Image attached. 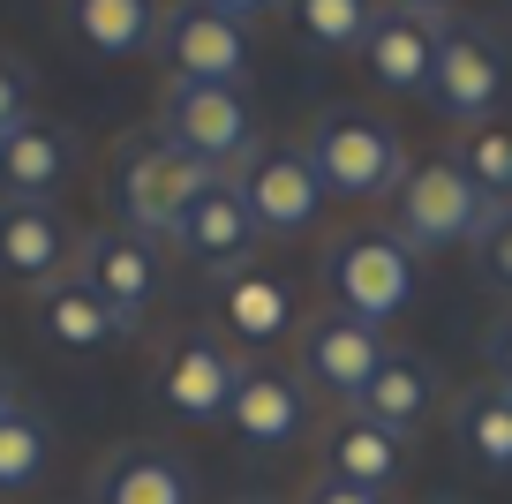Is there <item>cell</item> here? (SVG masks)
<instances>
[{
	"instance_id": "obj_1",
	"label": "cell",
	"mask_w": 512,
	"mask_h": 504,
	"mask_svg": "<svg viewBox=\"0 0 512 504\" xmlns=\"http://www.w3.org/2000/svg\"><path fill=\"white\" fill-rule=\"evenodd\" d=\"M219 166H204V158H189L181 143L166 136H144L121 151V174H113V196H121V226L144 241H174V226L189 219L196 204H204L211 189H219Z\"/></svg>"
},
{
	"instance_id": "obj_2",
	"label": "cell",
	"mask_w": 512,
	"mask_h": 504,
	"mask_svg": "<svg viewBox=\"0 0 512 504\" xmlns=\"http://www.w3.org/2000/svg\"><path fill=\"white\" fill-rule=\"evenodd\" d=\"M309 166H317L324 196H347V204H377V196H400L407 181V143L362 106H332L309 128Z\"/></svg>"
},
{
	"instance_id": "obj_3",
	"label": "cell",
	"mask_w": 512,
	"mask_h": 504,
	"mask_svg": "<svg viewBox=\"0 0 512 504\" xmlns=\"http://www.w3.org/2000/svg\"><path fill=\"white\" fill-rule=\"evenodd\" d=\"M490 196L460 174V158H422L415 174L400 181V211H392V241L407 256H437V249H475Z\"/></svg>"
},
{
	"instance_id": "obj_4",
	"label": "cell",
	"mask_w": 512,
	"mask_h": 504,
	"mask_svg": "<svg viewBox=\"0 0 512 504\" xmlns=\"http://www.w3.org/2000/svg\"><path fill=\"white\" fill-rule=\"evenodd\" d=\"M324 286H332L339 316L384 331L407 301H415V256H407L392 234H339L332 249H324Z\"/></svg>"
},
{
	"instance_id": "obj_5",
	"label": "cell",
	"mask_w": 512,
	"mask_h": 504,
	"mask_svg": "<svg viewBox=\"0 0 512 504\" xmlns=\"http://www.w3.org/2000/svg\"><path fill=\"white\" fill-rule=\"evenodd\" d=\"M226 181L241 189V204H249V219H256L264 241H294V234H309V226L324 219V181H317L302 143H256Z\"/></svg>"
},
{
	"instance_id": "obj_6",
	"label": "cell",
	"mask_w": 512,
	"mask_h": 504,
	"mask_svg": "<svg viewBox=\"0 0 512 504\" xmlns=\"http://www.w3.org/2000/svg\"><path fill=\"white\" fill-rule=\"evenodd\" d=\"M159 53H166V68H174V83L241 91V83H249V8H219V0L166 8Z\"/></svg>"
},
{
	"instance_id": "obj_7",
	"label": "cell",
	"mask_w": 512,
	"mask_h": 504,
	"mask_svg": "<svg viewBox=\"0 0 512 504\" xmlns=\"http://www.w3.org/2000/svg\"><path fill=\"white\" fill-rule=\"evenodd\" d=\"M159 136L181 143L189 158H204V166H219V174H234L256 151V113L241 91H219V83H166Z\"/></svg>"
},
{
	"instance_id": "obj_8",
	"label": "cell",
	"mask_w": 512,
	"mask_h": 504,
	"mask_svg": "<svg viewBox=\"0 0 512 504\" xmlns=\"http://www.w3.org/2000/svg\"><path fill=\"white\" fill-rule=\"evenodd\" d=\"M505 46H497L482 23H452L445 31V46H437V68H430V106L445 113V121H460V128H482V121H497V106H505Z\"/></svg>"
},
{
	"instance_id": "obj_9",
	"label": "cell",
	"mask_w": 512,
	"mask_h": 504,
	"mask_svg": "<svg viewBox=\"0 0 512 504\" xmlns=\"http://www.w3.org/2000/svg\"><path fill=\"white\" fill-rule=\"evenodd\" d=\"M384 331L377 324H354V316H317V324H302V339H294V377L309 384V392L339 399V407H354V399L369 392V377L384 369Z\"/></svg>"
},
{
	"instance_id": "obj_10",
	"label": "cell",
	"mask_w": 512,
	"mask_h": 504,
	"mask_svg": "<svg viewBox=\"0 0 512 504\" xmlns=\"http://www.w3.org/2000/svg\"><path fill=\"white\" fill-rule=\"evenodd\" d=\"M76 279L91 286L128 331H136V324H144V309H151V294H159V279H166L159 241L128 234V226H91L83 249H76Z\"/></svg>"
},
{
	"instance_id": "obj_11",
	"label": "cell",
	"mask_w": 512,
	"mask_h": 504,
	"mask_svg": "<svg viewBox=\"0 0 512 504\" xmlns=\"http://www.w3.org/2000/svg\"><path fill=\"white\" fill-rule=\"evenodd\" d=\"M452 16L445 8H377V23H369V46H362V68L377 91L392 98H422L430 91V68H437V46H445Z\"/></svg>"
},
{
	"instance_id": "obj_12",
	"label": "cell",
	"mask_w": 512,
	"mask_h": 504,
	"mask_svg": "<svg viewBox=\"0 0 512 504\" xmlns=\"http://www.w3.org/2000/svg\"><path fill=\"white\" fill-rule=\"evenodd\" d=\"M241 377H249V354L196 331V339H181V347L159 362V399H166V414H174V422H196V429H204V422H226Z\"/></svg>"
},
{
	"instance_id": "obj_13",
	"label": "cell",
	"mask_w": 512,
	"mask_h": 504,
	"mask_svg": "<svg viewBox=\"0 0 512 504\" xmlns=\"http://www.w3.org/2000/svg\"><path fill=\"white\" fill-rule=\"evenodd\" d=\"M226 429H234L249 452H287V444H302V429H309V384L294 377V369H279V362H249L234 407H226Z\"/></svg>"
},
{
	"instance_id": "obj_14",
	"label": "cell",
	"mask_w": 512,
	"mask_h": 504,
	"mask_svg": "<svg viewBox=\"0 0 512 504\" xmlns=\"http://www.w3.org/2000/svg\"><path fill=\"white\" fill-rule=\"evenodd\" d=\"M76 174V136L46 113L0 136V204H53Z\"/></svg>"
},
{
	"instance_id": "obj_15",
	"label": "cell",
	"mask_w": 512,
	"mask_h": 504,
	"mask_svg": "<svg viewBox=\"0 0 512 504\" xmlns=\"http://www.w3.org/2000/svg\"><path fill=\"white\" fill-rule=\"evenodd\" d=\"M437 399H445V384H437V362L430 354H407V347H392L384 354V369L369 377V392L354 399L347 414H362L369 429H384V437H422L430 429V414H437Z\"/></svg>"
},
{
	"instance_id": "obj_16",
	"label": "cell",
	"mask_w": 512,
	"mask_h": 504,
	"mask_svg": "<svg viewBox=\"0 0 512 504\" xmlns=\"http://www.w3.org/2000/svg\"><path fill=\"white\" fill-rule=\"evenodd\" d=\"M256 241L264 234H256V219H249V204H241L234 181H219V189L174 226V249L189 256L196 271H211V279H241L249 256H256Z\"/></svg>"
},
{
	"instance_id": "obj_17",
	"label": "cell",
	"mask_w": 512,
	"mask_h": 504,
	"mask_svg": "<svg viewBox=\"0 0 512 504\" xmlns=\"http://www.w3.org/2000/svg\"><path fill=\"white\" fill-rule=\"evenodd\" d=\"M91 504H196V474L166 444H121L98 459Z\"/></svg>"
},
{
	"instance_id": "obj_18",
	"label": "cell",
	"mask_w": 512,
	"mask_h": 504,
	"mask_svg": "<svg viewBox=\"0 0 512 504\" xmlns=\"http://www.w3.org/2000/svg\"><path fill=\"white\" fill-rule=\"evenodd\" d=\"M38 331H46L61 354H106V347H121V339H128V324H121V316H113L83 279L38 286Z\"/></svg>"
},
{
	"instance_id": "obj_19",
	"label": "cell",
	"mask_w": 512,
	"mask_h": 504,
	"mask_svg": "<svg viewBox=\"0 0 512 504\" xmlns=\"http://www.w3.org/2000/svg\"><path fill=\"white\" fill-rule=\"evenodd\" d=\"M68 264V226L53 204H0V271L23 286H53Z\"/></svg>"
},
{
	"instance_id": "obj_20",
	"label": "cell",
	"mask_w": 512,
	"mask_h": 504,
	"mask_svg": "<svg viewBox=\"0 0 512 504\" xmlns=\"http://www.w3.org/2000/svg\"><path fill=\"white\" fill-rule=\"evenodd\" d=\"M68 23H76V38L98 53V61H128V53L159 46L166 8H151V0H76Z\"/></svg>"
},
{
	"instance_id": "obj_21",
	"label": "cell",
	"mask_w": 512,
	"mask_h": 504,
	"mask_svg": "<svg viewBox=\"0 0 512 504\" xmlns=\"http://www.w3.org/2000/svg\"><path fill=\"white\" fill-rule=\"evenodd\" d=\"M324 459H332L324 474H339L347 489H369V497H384V489L407 474V444H400V437H384V429H369L362 414H347V422L332 429Z\"/></svg>"
},
{
	"instance_id": "obj_22",
	"label": "cell",
	"mask_w": 512,
	"mask_h": 504,
	"mask_svg": "<svg viewBox=\"0 0 512 504\" xmlns=\"http://www.w3.org/2000/svg\"><path fill=\"white\" fill-rule=\"evenodd\" d=\"M452 437H460V452L475 459L482 474L505 482L512 474V392H497V384L467 392L460 407H452Z\"/></svg>"
},
{
	"instance_id": "obj_23",
	"label": "cell",
	"mask_w": 512,
	"mask_h": 504,
	"mask_svg": "<svg viewBox=\"0 0 512 504\" xmlns=\"http://www.w3.org/2000/svg\"><path fill=\"white\" fill-rule=\"evenodd\" d=\"M287 324H294V301L279 279H264V271L226 279V331L241 347H272V339H287Z\"/></svg>"
},
{
	"instance_id": "obj_24",
	"label": "cell",
	"mask_w": 512,
	"mask_h": 504,
	"mask_svg": "<svg viewBox=\"0 0 512 504\" xmlns=\"http://www.w3.org/2000/svg\"><path fill=\"white\" fill-rule=\"evenodd\" d=\"M53 467V422L38 407H8L0 414V497L31 489Z\"/></svg>"
},
{
	"instance_id": "obj_25",
	"label": "cell",
	"mask_w": 512,
	"mask_h": 504,
	"mask_svg": "<svg viewBox=\"0 0 512 504\" xmlns=\"http://www.w3.org/2000/svg\"><path fill=\"white\" fill-rule=\"evenodd\" d=\"M369 23H377V8H362V0H294V38L309 53H362Z\"/></svg>"
},
{
	"instance_id": "obj_26",
	"label": "cell",
	"mask_w": 512,
	"mask_h": 504,
	"mask_svg": "<svg viewBox=\"0 0 512 504\" xmlns=\"http://www.w3.org/2000/svg\"><path fill=\"white\" fill-rule=\"evenodd\" d=\"M452 158H460V174L475 181L490 204H512V128H505V121L467 128V143H460Z\"/></svg>"
},
{
	"instance_id": "obj_27",
	"label": "cell",
	"mask_w": 512,
	"mask_h": 504,
	"mask_svg": "<svg viewBox=\"0 0 512 504\" xmlns=\"http://www.w3.org/2000/svg\"><path fill=\"white\" fill-rule=\"evenodd\" d=\"M475 264H482L490 286L512 294V204H490V219H482V234H475Z\"/></svg>"
},
{
	"instance_id": "obj_28",
	"label": "cell",
	"mask_w": 512,
	"mask_h": 504,
	"mask_svg": "<svg viewBox=\"0 0 512 504\" xmlns=\"http://www.w3.org/2000/svg\"><path fill=\"white\" fill-rule=\"evenodd\" d=\"M23 121H31V68L16 53H0V136L23 128Z\"/></svg>"
},
{
	"instance_id": "obj_29",
	"label": "cell",
	"mask_w": 512,
	"mask_h": 504,
	"mask_svg": "<svg viewBox=\"0 0 512 504\" xmlns=\"http://www.w3.org/2000/svg\"><path fill=\"white\" fill-rule=\"evenodd\" d=\"M482 369H490L497 392H512V309L490 316V331H482Z\"/></svg>"
},
{
	"instance_id": "obj_30",
	"label": "cell",
	"mask_w": 512,
	"mask_h": 504,
	"mask_svg": "<svg viewBox=\"0 0 512 504\" xmlns=\"http://www.w3.org/2000/svg\"><path fill=\"white\" fill-rule=\"evenodd\" d=\"M302 504H384V497H369V489H347V482H339V474H317Z\"/></svg>"
},
{
	"instance_id": "obj_31",
	"label": "cell",
	"mask_w": 512,
	"mask_h": 504,
	"mask_svg": "<svg viewBox=\"0 0 512 504\" xmlns=\"http://www.w3.org/2000/svg\"><path fill=\"white\" fill-rule=\"evenodd\" d=\"M8 407H23V399H16V377L0 369V414H8Z\"/></svg>"
},
{
	"instance_id": "obj_32",
	"label": "cell",
	"mask_w": 512,
	"mask_h": 504,
	"mask_svg": "<svg viewBox=\"0 0 512 504\" xmlns=\"http://www.w3.org/2000/svg\"><path fill=\"white\" fill-rule=\"evenodd\" d=\"M241 504H264V497H241Z\"/></svg>"
},
{
	"instance_id": "obj_33",
	"label": "cell",
	"mask_w": 512,
	"mask_h": 504,
	"mask_svg": "<svg viewBox=\"0 0 512 504\" xmlns=\"http://www.w3.org/2000/svg\"><path fill=\"white\" fill-rule=\"evenodd\" d=\"M430 504H452V497H430Z\"/></svg>"
}]
</instances>
